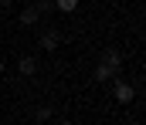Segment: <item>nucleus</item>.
<instances>
[{
	"label": "nucleus",
	"mask_w": 146,
	"mask_h": 125,
	"mask_svg": "<svg viewBox=\"0 0 146 125\" xmlns=\"http://www.w3.org/2000/svg\"><path fill=\"white\" fill-rule=\"evenodd\" d=\"M3 68H7V61H3V54H0V75H3Z\"/></svg>",
	"instance_id": "9d476101"
},
{
	"label": "nucleus",
	"mask_w": 146,
	"mask_h": 125,
	"mask_svg": "<svg viewBox=\"0 0 146 125\" xmlns=\"http://www.w3.org/2000/svg\"><path fill=\"white\" fill-rule=\"evenodd\" d=\"M51 115H54V108H51V105H41V108L34 112V118H37V122H48Z\"/></svg>",
	"instance_id": "6e6552de"
},
{
	"label": "nucleus",
	"mask_w": 146,
	"mask_h": 125,
	"mask_svg": "<svg viewBox=\"0 0 146 125\" xmlns=\"http://www.w3.org/2000/svg\"><path fill=\"white\" fill-rule=\"evenodd\" d=\"M17 71H21L24 78H31V75H37V58H34V54H24V58L17 61Z\"/></svg>",
	"instance_id": "f03ea898"
},
{
	"label": "nucleus",
	"mask_w": 146,
	"mask_h": 125,
	"mask_svg": "<svg viewBox=\"0 0 146 125\" xmlns=\"http://www.w3.org/2000/svg\"><path fill=\"white\" fill-rule=\"evenodd\" d=\"M58 44H61V34H58L54 27L41 34V47H44V51H58Z\"/></svg>",
	"instance_id": "20e7f679"
},
{
	"label": "nucleus",
	"mask_w": 146,
	"mask_h": 125,
	"mask_svg": "<svg viewBox=\"0 0 146 125\" xmlns=\"http://www.w3.org/2000/svg\"><path fill=\"white\" fill-rule=\"evenodd\" d=\"M115 75H119L115 68H109V64H102V61H99V68H95V81H112Z\"/></svg>",
	"instance_id": "423d86ee"
},
{
	"label": "nucleus",
	"mask_w": 146,
	"mask_h": 125,
	"mask_svg": "<svg viewBox=\"0 0 146 125\" xmlns=\"http://www.w3.org/2000/svg\"><path fill=\"white\" fill-rule=\"evenodd\" d=\"M37 20H41L37 7H34V3H27V7L21 10V24H24V27H31V24H37Z\"/></svg>",
	"instance_id": "39448f33"
},
{
	"label": "nucleus",
	"mask_w": 146,
	"mask_h": 125,
	"mask_svg": "<svg viewBox=\"0 0 146 125\" xmlns=\"http://www.w3.org/2000/svg\"><path fill=\"white\" fill-rule=\"evenodd\" d=\"M99 61H102V64H109V68H115V71L122 68V54H119L115 47H106V51L99 54Z\"/></svg>",
	"instance_id": "7ed1b4c3"
},
{
	"label": "nucleus",
	"mask_w": 146,
	"mask_h": 125,
	"mask_svg": "<svg viewBox=\"0 0 146 125\" xmlns=\"http://www.w3.org/2000/svg\"><path fill=\"white\" fill-rule=\"evenodd\" d=\"M34 7H37V14H51L54 10V0H34Z\"/></svg>",
	"instance_id": "1a4fd4ad"
},
{
	"label": "nucleus",
	"mask_w": 146,
	"mask_h": 125,
	"mask_svg": "<svg viewBox=\"0 0 146 125\" xmlns=\"http://www.w3.org/2000/svg\"><path fill=\"white\" fill-rule=\"evenodd\" d=\"M61 125H72V122H61Z\"/></svg>",
	"instance_id": "f8f14e48"
},
{
	"label": "nucleus",
	"mask_w": 146,
	"mask_h": 125,
	"mask_svg": "<svg viewBox=\"0 0 146 125\" xmlns=\"http://www.w3.org/2000/svg\"><path fill=\"white\" fill-rule=\"evenodd\" d=\"M112 98H115L119 105H129V101L136 98V88H133L129 81H115L112 84Z\"/></svg>",
	"instance_id": "f257e3e1"
},
{
	"label": "nucleus",
	"mask_w": 146,
	"mask_h": 125,
	"mask_svg": "<svg viewBox=\"0 0 146 125\" xmlns=\"http://www.w3.org/2000/svg\"><path fill=\"white\" fill-rule=\"evenodd\" d=\"M10 3H14V0H0V7H10Z\"/></svg>",
	"instance_id": "9b49d317"
},
{
	"label": "nucleus",
	"mask_w": 146,
	"mask_h": 125,
	"mask_svg": "<svg viewBox=\"0 0 146 125\" xmlns=\"http://www.w3.org/2000/svg\"><path fill=\"white\" fill-rule=\"evenodd\" d=\"M54 10H61V14H75V10H78V0H54Z\"/></svg>",
	"instance_id": "0eeeda50"
}]
</instances>
